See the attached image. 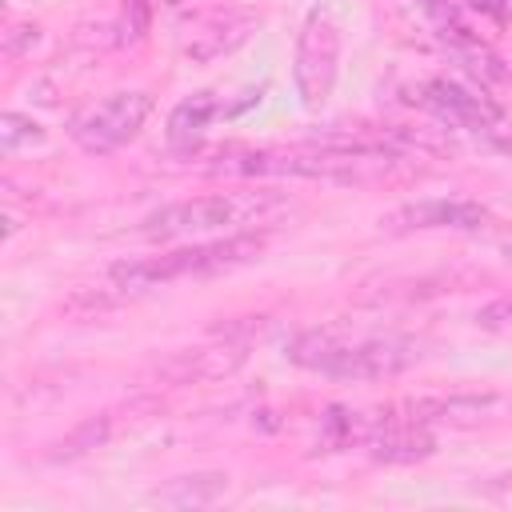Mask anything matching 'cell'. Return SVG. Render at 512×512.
Returning a JSON list of instances; mask_svg holds the SVG:
<instances>
[{
	"instance_id": "cell-9",
	"label": "cell",
	"mask_w": 512,
	"mask_h": 512,
	"mask_svg": "<svg viewBox=\"0 0 512 512\" xmlns=\"http://www.w3.org/2000/svg\"><path fill=\"white\" fill-rule=\"evenodd\" d=\"M496 408H500V396H492V392H452V396L408 400L400 412L420 424H480Z\"/></svg>"
},
{
	"instance_id": "cell-12",
	"label": "cell",
	"mask_w": 512,
	"mask_h": 512,
	"mask_svg": "<svg viewBox=\"0 0 512 512\" xmlns=\"http://www.w3.org/2000/svg\"><path fill=\"white\" fill-rule=\"evenodd\" d=\"M364 428H368V424H360V416H356L352 408L332 404V408H324V416H320V448H324V452H340V448H348L352 440H364Z\"/></svg>"
},
{
	"instance_id": "cell-2",
	"label": "cell",
	"mask_w": 512,
	"mask_h": 512,
	"mask_svg": "<svg viewBox=\"0 0 512 512\" xmlns=\"http://www.w3.org/2000/svg\"><path fill=\"white\" fill-rule=\"evenodd\" d=\"M260 252H264V236H224V240L188 244V248H172V252H160V256L112 264L108 276L124 292H148V288H160V284H176V280L216 276V272L240 268V264L256 260Z\"/></svg>"
},
{
	"instance_id": "cell-19",
	"label": "cell",
	"mask_w": 512,
	"mask_h": 512,
	"mask_svg": "<svg viewBox=\"0 0 512 512\" xmlns=\"http://www.w3.org/2000/svg\"><path fill=\"white\" fill-rule=\"evenodd\" d=\"M468 4H472L476 12H488L496 24H504V20H508V4H504V0H468Z\"/></svg>"
},
{
	"instance_id": "cell-10",
	"label": "cell",
	"mask_w": 512,
	"mask_h": 512,
	"mask_svg": "<svg viewBox=\"0 0 512 512\" xmlns=\"http://www.w3.org/2000/svg\"><path fill=\"white\" fill-rule=\"evenodd\" d=\"M436 32H440L444 48L456 56V64H464L468 76H476L480 84H500V80H508L504 60H500L468 24H444V28H436Z\"/></svg>"
},
{
	"instance_id": "cell-20",
	"label": "cell",
	"mask_w": 512,
	"mask_h": 512,
	"mask_svg": "<svg viewBox=\"0 0 512 512\" xmlns=\"http://www.w3.org/2000/svg\"><path fill=\"white\" fill-rule=\"evenodd\" d=\"M504 252H508V260H512V244H508V248H504Z\"/></svg>"
},
{
	"instance_id": "cell-4",
	"label": "cell",
	"mask_w": 512,
	"mask_h": 512,
	"mask_svg": "<svg viewBox=\"0 0 512 512\" xmlns=\"http://www.w3.org/2000/svg\"><path fill=\"white\" fill-rule=\"evenodd\" d=\"M148 112H152V96L148 92L120 88V92L104 96L100 104H92L84 116H76L72 140L92 156H108V152L124 148L128 140H136V132L144 128Z\"/></svg>"
},
{
	"instance_id": "cell-15",
	"label": "cell",
	"mask_w": 512,
	"mask_h": 512,
	"mask_svg": "<svg viewBox=\"0 0 512 512\" xmlns=\"http://www.w3.org/2000/svg\"><path fill=\"white\" fill-rule=\"evenodd\" d=\"M476 324L488 328V332L512 328V296H496V300L480 304V308H476Z\"/></svg>"
},
{
	"instance_id": "cell-5",
	"label": "cell",
	"mask_w": 512,
	"mask_h": 512,
	"mask_svg": "<svg viewBox=\"0 0 512 512\" xmlns=\"http://www.w3.org/2000/svg\"><path fill=\"white\" fill-rule=\"evenodd\" d=\"M404 100L432 112L436 120L452 124V128H468V132H488L492 124L504 120L500 104L476 88H464L456 80H444V76H432V80H420V84H408L404 88Z\"/></svg>"
},
{
	"instance_id": "cell-18",
	"label": "cell",
	"mask_w": 512,
	"mask_h": 512,
	"mask_svg": "<svg viewBox=\"0 0 512 512\" xmlns=\"http://www.w3.org/2000/svg\"><path fill=\"white\" fill-rule=\"evenodd\" d=\"M480 136H484L492 148H500L504 156H512V124H504V120H500V124H492V128H488V132H480Z\"/></svg>"
},
{
	"instance_id": "cell-11",
	"label": "cell",
	"mask_w": 512,
	"mask_h": 512,
	"mask_svg": "<svg viewBox=\"0 0 512 512\" xmlns=\"http://www.w3.org/2000/svg\"><path fill=\"white\" fill-rule=\"evenodd\" d=\"M220 112H224V108H220L216 92H192V96H184V100L168 112V144H172V148H192V144L208 132V124H212Z\"/></svg>"
},
{
	"instance_id": "cell-3",
	"label": "cell",
	"mask_w": 512,
	"mask_h": 512,
	"mask_svg": "<svg viewBox=\"0 0 512 512\" xmlns=\"http://www.w3.org/2000/svg\"><path fill=\"white\" fill-rule=\"evenodd\" d=\"M340 72V24L332 20L328 8H312L300 24L296 36V56H292V84L304 108H320Z\"/></svg>"
},
{
	"instance_id": "cell-16",
	"label": "cell",
	"mask_w": 512,
	"mask_h": 512,
	"mask_svg": "<svg viewBox=\"0 0 512 512\" xmlns=\"http://www.w3.org/2000/svg\"><path fill=\"white\" fill-rule=\"evenodd\" d=\"M104 432H108V424H104V420H100V424H96V420H88L84 428H76V432L60 444V452H56V456H76V452H84V448H96V444L104 440Z\"/></svg>"
},
{
	"instance_id": "cell-6",
	"label": "cell",
	"mask_w": 512,
	"mask_h": 512,
	"mask_svg": "<svg viewBox=\"0 0 512 512\" xmlns=\"http://www.w3.org/2000/svg\"><path fill=\"white\" fill-rule=\"evenodd\" d=\"M240 208L228 196H196V200H176L140 220V236L148 240H180V236H204L236 224Z\"/></svg>"
},
{
	"instance_id": "cell-13",
	"label": "cell",
	"mask_w": 512,
	"mask_h": 512,
	"mask_svg": "<svg viewBox=\"0 0 512 512\" xmlns=\"http://www.w3.org/2000/svg\"><path fill=\"white\" fill-rule=\"evenodd\" d=\"M224 492V476L220 472H204V476H180L168 488L156 492V500L164 504H208Z\"/></svg>"
},
{
	"instance_id": "cell-8",
	"label": "cell",
	"mask_w": 512,
	"mask_h": 512,
	"mask_svg": "<svg viewBox=\"0 0 512 512\" xmlns=\"http://www.w3.org/2000/svg\"><path fill=\"white\" fill-rule=\"evenodd\" d=\"M488 224V208L476 204V200H448V196H436V200H416V204H404L388 216V228L396 232H428V228H452V232H480Z\"/></svg>"
},
{
	"instance_id": "cell-17",
	"label": "cell",
	"mask_w": 512,
	"mask_h": 512,
	"mask_svg": "<svg viewBox=\"0 0 512 512\" xmlns=\"http://www.w3.org/2000/svg\"><path fill=\"white\" fill-rule=\"evenodd\" d=\"M32 40H36V28H32V24H16V28H8V32H4V56H20L24 44H32Z\"/></svg>"
},
{
	"instance_id": "cell-14",
	"label": "cell",
	"mask_w": 512,
	"mask_h": 512,
	"mask_svg": "<svg viewBox=\"0 0 512 512\" xmlns=\"http://www.w3.org/2000/svg\"><path fill=\"white\" fill-rule=\"evenodd\" d=\"M36 144H44V128L32 116H20V112L0 116V152L4 156H16V152L36 148Z\"/></svg>"
},
{
	"instance_id": "cell-7",
	"label": "cell",
	"mask_w": 512,
	"mask_h": 512,
	"mask_svg": "<svg viewBox=\"0 0 512 512\" xmlns=\"http://www.w3.org/2000/svg\"><path fill=\"white\" fill-rule=\"evenodd\" d=\"M364 448L372 460L380 464H416V460H428L436 452V440L428 432V424L412 420V416H376L368 420L364 428Z\"/></svg>"
},
{
	"instance_id": "cell-1",
	"label": "cell",
	"mask_w": 512,
	"mask_h": 512,
	"mask_svg": "<svg viewBox=\"0 0 512 512\" xmlns=\"http://www.w3.org/2000/svg\"><path fill=\"white\" fill-rule=\"evenodd\" d=\"M288 360L332 380H384L420 360L412 336H344L340 328H308L288 344Z\"/></svg>"
}]
</instances>
